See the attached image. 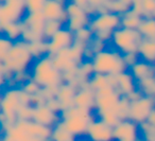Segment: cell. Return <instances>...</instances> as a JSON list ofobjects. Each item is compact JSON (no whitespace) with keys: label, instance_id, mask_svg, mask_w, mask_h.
<instances>
[{"label":"cell","instance_id":"1","mask_svg":"<svg viewBox=\"0 0 155 141\" xmlns=\"http://www.w3.org/2000/svg\"><path fill=\"white\" fill-rule=\"evenodd\" d=\"M25 105H30V96L20 87H11L1 93L0 100V123L5 128L14 125L18 121L17 113Z\"/></svg>","mask_w":155,"mask_h":141},{"label":"cell","instance_id":"2","mask_svg":"<svg viewBox=\"0 0 155 141\" xmlns=\"http://www.w3.org/2000/svg\"><path fill=\"white\" fill-rule=\"evenodd\" d=\"M61 123L77 138L85 137L91 121L97 118L95 110H86L75 106H70L61 111Z\"/></svg>","mask_w":155,"mask_h":141},{"label":"cell","instance_id":"3","mask_svg":"<svg viewBox=\"0 0 155 141\" xmlns=\"http://www.w3.org/2000/svg\"><path fill=\"white\" fill-rule=\"evenodd\" d=\"M30 77L41 88L58 87L64 83L63 74L54 67L50 55L36 60L33 63Z\"/></svg>","mask_w":155,"mask_h":141},{"label":"cell","instance_id":"4","mask_svg":"<svg viewBox=\"0 0 155 141\" xmlns=\"http://www.w3.org/2000/svg\"><path fill=\"white\" fill-rule=\"evenodd\" d=\"M33 60L34 58L29 51V44L22 39L15 41L3 61L9 80L16 73L28 72V69L33 63Z\"/></svg>","mask_w":155,"mask_h":141},{"label":"cell","instance_id":"5","mask_svg":"<svg viewBox=\"0 0 155 141\" xmlns=\"http://www.w3.org/2000/svg\"><path fill=\"white\" fill-rule=\"evenodd\" d=\"M95 73L104 75H118L129 70L123 56L116 49H105L95 54L91 60Z\"/></svg>","mask_w":155,"mask_h":141},{"label":"cell","instance_id":"6","mask_svg":"<svg viewBox=\"0 0 155 141\" xmlns=\"http://www.w3.org/2000/svg\"><path fill=\"white\" fill-rule=\"evenodd\" d=\"M142 39L143 38L138 30L120 27L114 31L110 41L114 46V49L123 55L127 53H138Z\"/></svg>","mask_w":155,"mask_h":141},{"label":"cell","instance_id":"7","mask_svg":"<svg viewBox=\"0 0 155 141\" xmlns=\"http://www.w3.org/2000/svg\"><path fill=\"white\" fill-rule=\"evenodd\" d=\"M96 93V108L95 111L97 116L104 113L114 111L116 113V108L118 106V103L121 99V94L117 91L115 88L105 87L95 91Z\"/></svg>","mask_w":155,"mask_h":141},{"label":"cell","instance_id":"8","mask_svg":"<svg viewBox=\"0 0 155 141\" xmlns=\"http://www.w3.org/2000/svg\"><path fill=\"white\" fill-rule=\"evenodd\" d=\"M155 107V99L142 96L138 100L132 101L129 110V120L137 123L138 125L147 121L149 115Z\"/></svg>","mask_w":155,"mask_h":141},{"label":"cell","instance_id":"9","mask_svg":"<svg viewBox=\"0 0 155 141\" xmlns=\"http://www.w3.org/2000/svg\"><path fill=\"white\" fill-rule=\"evenodd\" d=\"M27 13L26 0H5L2 3L0 25L21 21Z\"/></svg>","mask_w":155,"mask_h":141},{"label":"cell","instance_id":"10","mask_svg":"<svg viewBox=\"0 0 155 141\" xmlns=\"http://www.w3.org/2000/svg\"><path fill=\"white\" fill-rule=\"evenodd\" d=\"M88 27L93 32L97 31H113L117 30L121 27V15L115 13H104L96 14L91 18Z\"/></svg>","mask_w":155,"mask_h":141},{"label":"cell","instance_id":"11","mask_svg":"<svg viewBox=\"0 0 155 141\" xmlns=\"http://www.w3.org/2000/svg\"><path fill=\"white\" fill-rule=\"evenodd\" d=\"M85 138L88 141H114L113 127L97 117L89 124Z\"/></svg>","mask_w":155,"mask_h":141},{"label":"cell","instance_id":"12","mask_svg":"<svg viewBox=\"0 0 155 141\" xmlns=\"http://www.w3.org/2000/svg\"><path fill=\"white\" fill-rule=\"evenodd\" d=\"M114 141H138L139 139V125L131 120H122L114 128Z\"/></svg>","mask_w":155,"mask_h":141},{"label":"cell","instance_id":"13","mask_svg":"<svg viewBox=\"0 0 155 141\" xmlns=\"http://www.w3.org/2000/svg\"><path fill=\"white\" fill-rule=\"evenodd\" d=\"M74 41V35L71 31H69L66 27H63L58 33L53 35L48 41V47H49V55L58 53L61 50L67 49L71 47Z\"/></svg>","mask_w":155,"mask_h":141},{"label":"cell","instance_id":"14","mask_svg":"<svg viewBox=\"0 0 155 141\" xmlns=\"http://www.w3.org/2000/svg\"><path fill=\"white\" fill-rule=\"evenodd\" d=\"M15 125L18 126L22 132H25L28 136L32 137V138L38 139L41 141H50L51 128L41 125L33 120H28V121L18 120L15 123Z\"/></svg>","mask_w":155,"mask_h":141},{"label":"cell","instance_id":"15","mask_svg":"<svg viewBox=\"0 0 155 141\" xmlns=\"http://www.w3.org/2000/svg\"><path fill=\"white\" fill-rule=\"evenodd\" d=\"M32 120L36 123L41 124V125L52 128L56 123L61 121V116L60 113L53 111L47 105L44 104L33 107Z\"/></svg>","mask_w":155,"mask_h":141},{"label":"cell","instance_id":"16","mask_svg":"<svg viewBox=\"0 0 155 141\" xmlns=\"http://www.w3.org/2000/svg\"><path fill=\"white\" fill-rule=\"evenodd\" d=\"M41 14L46 20H56V21L62 22L63 25L66 24L68 19L66 7L61 5L55 0H47L41 10Z\"/></svg>","mask_w":155,"mask_h":141},{"label":"cell","instance_id":"17","mask_svg":"<svg viewBox=\"0 0 155 141\" xmlns=\"http://www.w3.org/2000/svg\"><path fill=\"white\" fill-rule=\"evenodd\" d=\"M46 19L41 12L36 13H27V15L21 20L22 29L32 32L33 34L37 35L41 38L45 39L44 37V28H45Z\"/></svg>","mask_w":155,"mask_h":141},{"label":"cell","instance_id":"18","mask_svg":"<svg viewBox=\"0 0 155 141\" xmlns=\"http://www.w3.org/2000/svg\"><path fill=\"white\" fill-rule=\"evenodd\" d=\"M96 93L88 85L79 88L73 100V106L86 110H95Z\"/></svg>","mask_w":155,"mask_h":141},{"label":"cell","instance_id":"19","mask_svg":"<svg viewBox=\"0 0 155 141\" xmlns=\"http://www.w3.org/2000/svg\"><path fill=\"white\" fill-rule=\"evenodd\" d=\"M116 77H117L116 90L121 96L127 97L132 92L137 90V83H136L135 79L130 73L129 70L116 75Z\"/></svg>","mask_w":155,"mask_h":141},{"label":"cell","instance_id":"20","mask_svg":"<svg viewBox=\"0 0 155 141\" xmlns=\"http://www.w3.org/2000/svg\"><path fill=\"white\" fill-rule=\"evenodd\" d=\"M78 88L72 86L71 84L63 83L62 85L58 86L55 93V98L62 105L63 109L73 106V100H74Z\"/></svg>","mask_w":155,"mask_h":141},{"label":"cell","instance_id":"21","mask_svg":"<svg viewBox=\"0 0 155 141\" xmlns=\"http://www.w3.org/2000/svg\"><path fill=\"white\" fill-rule=\"evenodd\" d=\"M129 71L136 82L142 81L148 77H153L155 75V65L149 64L144 61L139 60L135 65L129 68Z\"/></svg>","mask_w":155,"mask_h":141},{"label":"cell","instance_id":"22","mask_svg":"<svg viewBox=\"0 0 155 141\" xmlns=\"http://www.w3.org/2000/svg\"><path fill=\"white\" fill-rule=\"evenodd\" d=\"M140 60L155 65V41L154 39H142L138 49Z\"/></svg>","mask_w":155,"mask_h":141},{"label":"cell","instance_id":"23","mask_svg":"<svg viewBox=\"0 0 155 141\" xmlns=\"http://www.w3.org/2000/svg\"><path fill=\"white\" fill-rule=\"evenodd\" d=\"M131 9L142 18L154 17L155 0H135Z\"/></svg>","mask_w":155,"mask_h":141},{"label":"cell","instance_id":"24","mask_svg":"<svg viewBox=\"0 0 155 141\" xmlns=\"http://www.w3.org/2000/svg\"><path fill=\"white\" fill-rule=\"evenodd\" d=\"M2 28V34L5 37L12 41L13 43L21 39L22 34V24L21 21L17 22H7V24L1 25Z\"/></svg>","mask_w":155,"mask_h":141},{"label":"cell","instance_id":"25","mask_svg":"<svg viewBox=\"0 0 155 141\" xmlns=\"http://www.w3.org/2000/svg\"><path fill=\"white\" fill-rule=\"evenodd\" d=\"M50 141H79V138L69 133L60 121L51 128Z\"/></svg>","mask_w":155,"mask_h":141},{"label":"cell","instance_id":"26","mask_svg":"<svg viewBox=\"0 0 155 141\" xmlns=\"http://www.w3.org/2000/svg\"><path fill=\"white\" fill-rule=\"evenodd\" d=\"M143 39H154L155 41V17L142 18L137 29Z\"/></svg>","mask_w":155,"mask_h":141},{"label":"cell","instance_id":"27","mask_svg":"<svg viewBox=\"0 0 155 141\" xmlns=\"http://www.w3.org/2000/svg\"><path fill=\"white\" fill-rule=\"evenodd\" d=\"M141 20H142L141 16L138 15L137 13H135V12L131 9L121 15V27H122V28H127V29L137 30L140 22H141Z\"/></svg>","mask_w":155,"mask_h":141},{"label":"cell","instance_id":"28","mask_svg":"<svg viewBox=\"0 0 155 141\" xmlns=\"http://www.w3.org/2000/svg\"><path fill=\"white\" fill-rule=\"evenodd\" d=\"M29 51L32 54L33 58H34L35 61L49 55L48 41L44 39V41H39L32 43V44H29Z\"/></svg>","mask_w":155,"mask_h":141},{"label":"cell","instance_id":"29","mask_svg":"<svg viewBox=\"0 0 155 141\" xmlns=\"http://www.w3.org/2000/svg\"><path fill=\"white\" fill-rule=\"evenodd\" d=\"M89 21H91V16H77V17H68L65 27L71 31L72 33H75L77 31L81 30V29L88 27Z\"/></svg>","mask_w":155,"mask_h":141},{"label":"cell","instance_id":"30","mask_svg":"<svg viewBox=\"0 0 155 141\" xmlns=\"http://www.w3.org/2000/svg\"><path fill=\"white\" fill-rule=\"evenodd\" d=\"M88 86L94 91H97V90L102 89V88L108 87V86H110V77L104 74H99V73H94L88 81Z\"/></svg>","mask_w":155,"mask_h":141},{"label":"cell","instance_id":"31","mask_svg":"<svg viewBox=\"0 0 155 141\" xmlns=\"http://www.w3.org/2000/svg\"><path fill=\"white\" fill-rule=\"evenodd\" d=\"M137 83V89L142 92L143 96L151 97L155 99V79L153 77H148L142 81L136 82Z\"/></svg>","mask_w":155,"mask_h":141},{"label":"cell","instance_id":"32","mask_svg":"<svg viewBox=\"0 0 155 141\" xmlns=\"http://www.w3.org/2000/svg\"><path fill=\"white\" fill-rule=\"evenodd\" d=\"M63 27H64V25L60 21H56V20H46L45 28H44V37H45L46 41H49Z\"/></svg>","mask_w":155,"mask_h":141},{"label":"cell","instance_id":"33","mask_svg":"<svg viewBox=\"0 0 155 141\" xmlns=\"http://www.w3.org/2000/svg\"><path fill=\"white\" fill-rule=\"evenodd\" d=\"M73 35H74V41L83 44L85 46L88 45L89 41L94 38V32L89 27H85V28L77 31L75 33H73Z\"/></svg>","mask_w":155,"mask_h":141},{"label":"cell","instance_id":"34","mask_svg":"<svg viewBox=\"0 0 155 141\" xmlns=\"http://www.w3.org/2000/svg\"><path fill=\"white\" fill-rule=\"evenodd\" d=\"M13 44V41H10L8 37H5L3 34H0V62L5 61Z\"/></svg>","mask_w":155,"mask_h":141},{"label":"cell","instance_id":"35","mask_svg":"<svg viewBox=\"0 0 155 141\" xmlns=\"http://www.w3.org/2000/svg\"><path fill=\"white\" fill-rule=\"evenodd\" d=\"M22 90L26 92L28 96H34V94H37L41 91V87L36 83L34 82L32 79H29L27 82H25L21 86H20Z\"/></svg>","mask_w":155,"mask_h":141},{"label":"cell","instance_id":"36","mask_svg":"<svg viewBox=\"0 0 155 141\" xmlns=\"http://www.w3.org/2000/svg\"><path fill=\"white\" fill-rule=\"evenodd\" d=\"M140 134L142 135V138L148 141H155V126L150 125L147 122L139 124Z\"/></svg>","mask_w":155,"mask_h":141},{"label":"cell","instance_id":"37","mask_svg":"<svg viewBox=\"0 0 155 141\" xmlns=\"http://www.w3.org/2000/svg\"><path fill=\"white\" fill-rule=\"evenodd\" d=\"M66 13L68 17H77V16H86L87 13L83 8L69 1L66 5Z\"/></svg>","mask_w":155,"mask_h":141},{"label":"cell","instance_id":"38","mask_svg":"<svg viewBox=\"0 0 155 141\" xmlns=\"http://www.w3.org/2000/svg\"><path fill=\"white\" fill-rule=\"evenodd\" d=\"M46 1H47V0H26L27 12H28V13L41 12Z\"/></svg>","mask_w":155,"mask_h":141},{"label":"cell","instance_id":"39","mask_svg":"<svg viewBox=\"0 0 155 141\" xmlns=\"http://www.w3.org/2000/svg\"><path fill=\"white\" fill-rule=\"evenodd\" d=\"M32 117H33V106H31V105L21 106L17 113V119L21 120V121L32 120Z\"/></svg>","mask_w":155,"mask_h":141},{"label":"cell","instance_id":"40","mask_svg":"<svg viewBox=\"0 0 155 141\" xmlns=\"http://www.w3.org/2000/svg\"><path fill=\"white\" fill-rule=\"evenodd\" d=\"M69 1L75 3V5H80L81 8H83L88 16H91V15L95 16L96 14H97V10L89 3L88 0H69Z\"/></svg>","mask_w":155,"mask_h":141},{"label":"cell","instance_id":"41","mask_svg":"<svg viewBox=\"0 0 155 141\" xmlns=\"http://www.w3.org/2000/svg\"><path fill=\"white\" fill-rule=\"evenodd\" d=\"M87 47H88L89 49L94 52V53L97 54V53H99V52H101V51H103V50L106 49V43L101 41L100 39L94 37V38L88 43Z\"/></svg>","mask_w":155,"mask_h":141},{"label":"cell","instance_id":"42","mask_svg":"<svg viewBox=\"0 0 155 141\" xmlns=\"http://www.w3.org/2000/svg\"><path fill=\"white\" fill-rule=\"evenodd\" d=\"M122 56H123V61H124L127 69L131 68L133 65H135L136 63L140 60L138 53H127V54H123Z\"/></svg>","mask_w":155,"mask_h":141},{"label":"cell","instance_id":"43","mask_svg":"<svg viewBox=\"0 0 155 141\" xmlns=\"http://www.w3.org/2000/svg\"><path fill=\"white\" fill-rule=\"evenodd\" d=\"M113 31H97V32H94V37L100 39L101 41L104 43H107V41H112L113 37Z\"/></svg>","mask_w":155,"mask_h":141},{"label":"cell","instance_id":"44","mask_svg":"<svg viewBox=\"0 0 155 141\" xmlns=\"http://www.w3.org/2000/svg\"><path fill=\"white\" fill-rule=\"evenodd\" d=\"M8 81H9V77L5 72H0V92L3 89V87L8 86Z\"/></svg>","mask_w":155,"mask_h":141},{"label":"cell","instance_id":"45","mask_svg":"<svg viewBox=\"0 0 155 141\" xmlns=\"http://www.w3.org/2000/svg\"><path fill=\"white\" fill-rule=\"evenodd\" d=\"M147 123L150 124V125H153L155 126V107L152 109V111L150 113V115H149L148 119H147Z\"/></svg>","mask_w":155,"mask_h":141},{"label":"cell","instance_id":"46","mask_svg":"<svg viewBox=\"0 0 155 141\" xmlns=\"http://www.w3.org/2000/svg\"><path fill=\"white\" fill-rule=\"evenodd\" d=\"M0 141H14V140H12L11 138L7 137L5 135H2V137H1V140H0Z\"/></svg>","mask_w":155,"mask_h":141},{"label":"cell","instance_id":"47","mask_svg":"<svg viewBox=\"0 0 155 141\" xmlns=\"http://www.w3.org/2000/svg\"><path fill=\"white\" fill-rule=\"evenodd\" d=\"M55 1H58V2H60L61 5H65V7H66V5L69 2V0H55Z\"/></svg>","mask_w":155,"mask_h":141},{"label":"cell","instance_id":"48","mask_svg":"<svg viewBox=\"0 0 155 141\" xmlns=\"http://www.w3.org/2000/svg\"><path fill=\"white\" fill-rule=\"evenodd\" d=\"M121 1H123V2H125V3H127V5H130L132 7L135 0H121Z\"/></svg>","mask_w":155,"mask_h":141},{"label":"cell","instance_id":"49","mask_svg":"<svg viewBox=\"0 0 155 141\" xmlns=\"http://www.w3.org/2000/svg\"><path fill=\"white\" fill-rule=\"evenodd\" d=\"M1 11H2V3H0V21H1Z\"/></svg>","mask_w":155,"mask_h":141},{"label":"cell","instance_id":"50","mask_svg":"<svg viewBox=\"0 0 155 141\" xmlns=\"http://www.w3.org/2000/svg\"><path fill=\"white\" fill-rule=\"evenodd\" d=\"M138 141H148V140H146L144 138H139L138 139Z\"/></svg>","mask_w":155,"mask_h":141},{"label":"cell","instance_id":"51","mask_svg":"<svg viewBox=\"0 0 155 141\" xmlns=\"http://www.w3.org/2000/svg\"><path fill=\"white\" fill-rule=\"evenodd\" d=\"M0 34H2V28H1V25H0Z\"/></svg>","mask_w":155,"mask_h":141},{"label":"cell","instance_id":"52","mask_svg":"<svg viewBox=\"0 0 155 141\" xmlns=\"http://www.w3.org/2000/svg\"><path fill=\"white\" fill-rule=\"evenodd\" d=\"M1 137H2V134H1V132H0V140H1Z\"/></svg>","mask_w":155,"mask_h":141},{"label":"cell","instance_id":"53","mask_svg":"<svg viewBox=\"0 0 155 141\" xmlns=\"http://www.w3.org/2000/svg\"><path fill=\"white\" fill-rule=\"evenodd\" d=\"M3 1H5V0H0V3H3Z\"/></svg>","mask_w":155,"mask_h":141},{"label":"cell","instance_id":"54","mask_svg":"<svg viewBox=\"0 0 155 141\" xmlns=\"http://www.w3.org/2000/svg\"><path fill=\"white\" fill-rule=\"evenodd\" d=\"M154 79H155V75H154Z\"/></svg>","mask_w":155,"mask_h":141},{"label":"cell","instance_id":"55","mask_svg":"<svg viewBox=\"0 0 155 141\" xmlns=\"http://www.w3.org/2000/svg\"><path fill=\"white\" fill-rule=\"evenodd\" d=\"M154 17H155V14H154Z\"/></svg>","mask_w":155,"mask_h":141}]
</instances>
